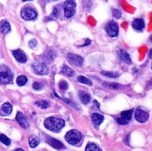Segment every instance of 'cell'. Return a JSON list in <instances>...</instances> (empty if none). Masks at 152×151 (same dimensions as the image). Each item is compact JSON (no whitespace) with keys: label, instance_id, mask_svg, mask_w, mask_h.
<instances>
[{"label":"cell","instance_id":"6da1fadb","mask_svg":"<svg viewBox=\"0 0 152 151\" xmlns=\"http://www.w3.org/2000/svg\"><path fill=\"white\" fill-rule=\"evenodd\" d=\"M65 122L63 119H58V117H50L44 121V126L47 128L48 130L54 132H59L62 129L64 128Z\"/></svg>","mask_w":152,"mask_h":151},{"label":"cell","instance_id":"7a4b0ae2","mask_svg":"<svg viewBox=\"0 0 152 151\" xmlns=\"http://www.w3.org/2000/svg\"><path fill=\"white\" fill-rule=\"evenodd\" d=\"M13 81V74L9 67L5 64L0 65V84H10Z\"/></svg>","mask_w":152,"mask_h":151},{"label":"cell","instance_id":"3957f363","mask_svg":"<svg viewBox=\"0 0 152 151\" xmlns=\"http://www.w3.org/2000/svg\"><path fill=\"white\" fill-rule=\"evenodd\" d=\"M65 140L67 143H69L72 145H80L82 141V134L80 131L77 130H71L67 132L65 134Z\"/></svg>","mask_w":152,"mask_h":151},{"label":"cell","instance_id":"277c9868","mask_svg":"<svg viewBox=\"0 0 152 151\" xmlns=\"http://www.w3.org/2000/svg\"><path fill=\"white\" fill-rule=\"evenodd\" d=\"M21 16L25 21H33L37 18V11L32 7H24L21 10Z\"/></svg>","mask_w":152,"mask_h":151},{"label":"cell","instance_id":"5b68a950","mask_svg":"<svg viewBox=\"0 0 152 151\" xmlns=\"http://www.w3.org/2000/svg\"><path fill=\"white\" fill-rule=\"evenodd\" d=\"M76 2L74 0H66L64 3V13L66 18H71L72 16H74L76 12Z\"/></svg>","mask_w":152,"mask_h":151},{"label":"cell","instance_id":"8992f818","mask_svg":"<svg viewBox=\"0 0 152 151\" xmlns=\"http://www.w3.org/2000/svg\"><path fill=\"white\" fill-rule=\"evenodd\" d=\"M33 71L37 75H47L49 73L48 66L44 63H35L32 64Z\"/></svg>","mask_w":152,"mask_h":151},{"label":"cell","instance_id":"52a82bcc","mask_svg":"<svg viewBox=\"0 0 152 151\" xmlns=\"http://www.w3.org/2000/svg\"><path fill=\"white\" fill-rule=\"evenodd\" d=\"M133 110H127V111H123L121 113L120 117L117 120L118 123L120 125H125L128 124L129 121L132 120V117H133Z\"/></svg>","mask_w":152,"mask_h":151},{"label":"cell","instance_id":"ba28073f","mask_svg":"<svg viewBox=\"0 0 152 151\" xmlns=\"http://www.w3.org/2000/svg\"><path fill=\"white\" fill-rule=\"evenodd\" d=\"M105 31L108 35L111 37H115L119 35V26L115 21H110L109 24L106 25Z\"/></svg>","mask_w":152,"mask_h":151},{"label":"cell","instance_id":"9c48e42d","mask_svg":"<svg viewBox=\"0 0 152 151\" xmlns=\"http://www.w3.org/2000/svg\"><path fill=\"white\" fill-rule=\"evenodd\" d=\"M67 61H68L71 64L75 65V66H81L83 64L84 59L80 55H77L74 53H69L67 55Z\"/></svg>","mask_w":152,"mask_h":151},{"label":"cell","instance_id":"30bf717a","mask_svg":"<svg viewBox=\"0 0 152 151\" xmlns=\"http://www.w3.org/2000/svg\"><path fill=\"white\" fill-rule=\"evenodd\" d=\"M148 113L147 111L143 110L142 108H137L136 111V119L138 122L144 123L148 120Z\"/></svg>","mask_w":152,"mask_h":151},{"label":"cell","instance_id":"8fae6325","mask_svg":"<svg viewBox=\"0 0 152 151\" xmlns=\"http://www.w3.org/2000/svg\"><path fill=\"white\" fill-rule=\"evenodd\" d=\"M45 140H46V142L49 145H52V147L55 149H64L65 148V147L63 145V143H61L58 140H56L54 138H52V137H49L48 135L45 136Z\"/></svg>","mask_w":152,"mask_h":151},{"label":"cell","instance_id":"7c38bea8","mask_svg":"<svg viewBox=\"0 0 152 151\" xmlns=\"http://www.w3.org/2000/svg\"><path fill=\"white\" fill-rule=\"evenodd\" d=\"M12 54H13V56L15 57V59L18 61V62H20V63H25V62L27 61V56L21 49L12 50Z\"/></svg>","mask_w":152,"mask_h":151},{"label":"cell","instance_id":"4fadbf2b","mask_svg":"<svg viewBox=\"0 0 152 151\" xmlns=\"http://www.w3.org/2000/svg\"><path fill=\"white\" fill-rule=\"evenodd\" d=\"M16 120L18 121L19 124L22 127V128H24V129H27L28 128V122L25 119V117L24 115L22 113V112H18L16 115Z\"/></svg>","mask_w":152,"mask_h":151},{"label":"cell","instance_id":"5bb4252c","mask_svg":"<svg viewBox=\"0 0 152 151\" xmlns=\"http://www.w3.org/2000/svg\"><path fill=\"white\" fill-rule=\"evenodd\" d=\"M61 7H62V5L55 6V7L53 8L52 13L48 17L46 21H53V20H56L57 18H59V16L61 14Z\"/></svg>","mask_w":152,"mask_h":151},{"label":"cell","instance_id":"9a60e30c","mask_svg":"<svg viewBox=\"0 0 152 151\" xmlns=\"http://www.w3.org/2000/svg\"><path fill=\"white\" fill-rule=\"evenodd\" d=\"M12 111V105H11L10 103H5L1 109H0V115L1 116H8L11 113Z\"/></svg>","mask_w":152,"mask_h":151},{"label":"cell","instance_id":"2e32d148","mask_svg":"<svg viewBox=\"0 0 152 151\" xmlns=\"http://www.w3.org/2000/svg\"><path fill=\"white\" fill-rule=\"evenodd\" d=\"M119 55H120V58L122 62H124V63L128 64H132V59L130 57V55L127 52H125L124 49H120V52H119Z\"/></svg>","mask_w":152,"mask_h":151},{"label":"cell","instance_id":"e0dca14e","mask_svg":"<svg viewBox=\"0 0 152 151\" xmlns=\"http://www.w3.org/2000/svg\"><path fill=\"white\" fill-rule=\"evenodd\" d=\"M133 27L137 31H142L145 28V21L142 19H136L133 21Z\"/></svg>","mask_w":152,"mask_h":151},{"label":"cell","instance_id":"ac0fdd59","mask_svg":"<svg viewBox=\"0 0 152 151\" xmlns=\"http://www.w3.org/2000/svg\"><path fill=\"white\" fill-rule=\"evenodd\" d=\"M91 119H92V121L93 122V124L95 126H99L101 123L103 122L104 120V117L102 115H100V114H97V113H93L91 117Z\"/></svg>","mask_w":152,"mask_h":151},{"label":"cell","instance_id":"d6986e66","mask_svg":"<svg viewBox=\"0 0 152 151\" xmlns=\"http://www.w3.org/2000/svg\"><path fill=\"white\" fill-rule=\"evenodd\" d=\"M61 73L62 74H64L65 76H67V77H74L75 76V71L73 70L71 67L67 66V65H63Z\"/></svg>","mask_w":152,"mask_h":151},{"label":"cell","instance_id":"ffe728a7","mask_svg":"<svg viewBox=\"0 0 152 151\" xmlns=\"http://www.w3.org/2000/svg\"><path fill=\"white\" fill-rule=\"evenodd\" d=\"M55 56H56V53H55L54 50L52 49H48L47 52H45V54H44V58H45V60H47L49 62H52V61L54 60Z\"/></svg>","mask_w":152,"mask_h":151},{"label":"cell","instance_id":"44dd1931","mask_svg":"<svg viewBox=\"0 0 152 151\" xmlns=\"http://www.w3.org/2000/svg\"><path fill=\"white\" fill-rule=\"evenodd\" d=\"M0 31L3 34H7L10 31V24L7 21H0Z\"/></svg>","mask_w":152,"mask_h":151},{"label":"cell","instance_id":"7402d4cb","mask_svg":"<svg viewBox=\"0 0 152 151\" xmlns=\"http://www.w3.org/2000/svg\"><path fill=\"white\" fill-rule=\"evenodd\" d=\"M39 143H40V139H39L37 136H31L29 138V145H30V147L32 148H35L37 147V145H39Z\"/></svg>","mask_w":152,"mask_h":151},{"label":"cell","instance_id":"603a6c76","mask_svg":"<svg viewBox=\"0 0 152 151\" xmlns=\"http://www.w3.org/2000/svg\"><path fill=\"white\" fill-rule=\"evenodd\" d=\"M28 79H27V77L24 75H22V76H19L18 77H17V84H18L19 86H24L25 85V84L27 83Z\"/></svg>","mask_w":152,"mask_h":151},{"label":"cell","instance_id":"cb8c5ba5","mask_svg":"<svg viewBox=\"0 0 152 151\" xmlns=\"http://www.w3.org/2000/svg\"><path fill=\"white\" fill-rule=\"evenodd\" d=\"M77 80L80 83H83V84H86V85H89V86H92V82L89 79V78L85 77L84 76H80L77 77Z\"/></svg>","mask_w":152,"mask_h":151},{"label":"cell","instance_id":"d4e9b609","mask_svg":"<svg viewBox=\"0 0 152 151\" xmlns=\"http://www.w3.org/2000/svg\"><path fill=\"white\" fill-rule=\"evenodd\" d=\"M36 105H37L38 107H40V108H48L49 106V104L48 101L40 100V101H37Z\"/></svg>","mask_w":152,"mask_h":151},{"label":"cell","instance_id":"484cf974","mask_svg":"<svg viewBox=\"0 0 152 151\" xmlns=\"http://www.w3.org/2000/svg\"><path fill=\"white\" fill-rule=\"evenodd\" d=\"M85 151H101V149L95 144L90 143V144L87 145V147L85 148Z\"/></svg>","mask_w":152,"mask_h":151},{"label":"cell","instance_id":"4316f807","mask_svg":"<svg viewBox=\"0 0 152 151\" xmlns=\"http://www.w3.org/2000/svg\"><path fill=\"white\" fill-rule=\"evenodd\" d=\"M102 75L108 77H113V78H116L120 76V74L118 72H108V71H102Z\"/></svg>","mask_w":152,"mask_h":151},{"label":"cell","instance_id":"83f0119b","mask_svg":"<svg viewBox=\"0 0 152 151\" xmlns=\"http://www.w3.org/2000/svg\"><path fill=\"white\" fill-rule=\"evenodd\" d=\"M80 100L84 104H87L91 101V96L87 93H81L80 94Z\"/></svg>","mask_w":152,"mask_h":151},{"label":"cell","instance_id":"f1b7e54d","mask_svg":"<svg viewBox=\"0 0 152 151\" xmlns=\"http://www.w3.org/2000/svg\"><path fill=\"white\" fill-rule=\"evenodd\" d=\"M0 142L3 143L6 145H10V139L6 136L5 134H0Z\"/></svg>","mask_w":152,"mask_h":151},{"label":"cell","instance_id":"f546056e","mask_svg":"<svg viewBox=\"0 0 152 151\" xmlns=\"http://www.w3.org/2000/svg\"><path fill=\"white\" fill-rule=\"evenodd\" d=\"M59 88L61 89H63V91H65V89L68 88V83H67L66 81L65 80H62L59 82Z\"/></svg>","mask_w":152,"mask_h":151},{"label":"cell","instance_id":"4dcf8cb0","mask_svg":"<svg viewBox=\"0 0 152 151\" xmlns=\"http://www.w3.org/2000/svg\"><path fill=\"white\" fill-rule=\"evenodd\" d=\"M42 87H43V85L39 82H34L33 83V89H36V91H39V89H41Z\"/></svg>","mask_w":152,"mask_h":151},{"label":"cell","instance_id":"1f68e13d","mask_svg":"<svg viewBox=\"0 0 152 151\" xmlns=\"http://www.w3.org/2000/svg\"><path fill=\"white\" fill-rule=\"evenodd\" d=\"M112 14H113V16L115 17V18H120L121 17V13H120V10H118L116 9H112Z\"/></svg>","mask_w":152,"mask_h":151},{"label":"cell","instance_id":"d6a6232c","mask_svg":"<svg viewBox=\"0 0 152 151\" xmlns=\"http://www.w3.org/2000/svg\"><path fill=\"white\" fill-rule=\"evenodd\" d=\"M37 45V41L36 40L35 38L32 39V40H30V41H29V46H30V48H32V49L36 48Z\"/></svg>","mask_w":152,"mask_h":151},{"label":"cell","instance_id":"836d02e7","mask_svg":"<svg viewBox=\"0 0 152 151\" xmlns=\"http://www.w3.org/2000/svg\"><path fill=\"white\" fill-rule=\"evenodd\" d=\"M105 85L109 87V88H113V89H118V88H119V85H117V84H105Z\"/></svg>","mask_w":152,"mask_h":151},{"label":"cell","instance_id":"e575fe53","mask_svg":"<svg viewBox=\"0 0 152 151\" xmlns=\"http://www.w3.org/2000/svg\"><path fill=\"white\" fill-rule=\"evenodd\" d=\"M90 44H91V40H90V39H86V41H85V43L82 45V47H86V46H88V45H90Z\"/></svg>","mask_w":152,"mask_h":151},{"label":"cell","instance_id":"d590c367","mask_svg":"<svg viewBox=\"0 0 152 151\" xmlns=\"http://www.w3.org/2000/svg\"><path fill=\"white\" fill-rule=\"evenodd\" d=\"M149 58H152V49L149 52Z\"/></svg>","mask_w":152,"mask_h":151},{"label":"cell","instance_id":"8d00e7d4","mask_svg":"<svg viewBox=\"0 0 152 151\" xmlns=\"http://www.w3.org/2000/svg\"><path fill=\"white\" fill-rule=\"evenodd\" d=\"M15 151H24V150L22 148H18V149H15Z\"/></svg>","mask_w":152,"mask_h":151},{"label":"cell","instance_id":"74e56055","mask_svg":"<svg viewBox=\"0 0 152 151\" xmlns=\"http://www.w3.org/2000/svg\"><path fill=\"white\" fill-rule=\"evenodd\" d=\"M49 1H50V2H53V1H57V0H49Z\"/></svg>","mask_w":152,"mask_h":151},{"label":"cell","instance_id":"f35d334b","mask_svg":"<svg viewBox=\"0 0 152 151\" xmlns=\"http://www.w3.org/2000/svg\"><path fill=\"white\" fill-rule=\"evenodd\" d=\"M24 2H26V1H31V0H22Z\"/></svg>","mask_w":152,"mask_h":151},{"label":"cell","instance_id":"ab89813d","mask_svg":"<svg viewBox=\"0 0 152 151\" xmlns=\"http://www.w3.org/2000/svg\"><path fill=\"white\" fill-rule=\"evenodd\" d=\"M151 39H152V36H151Z\"/></svg>","mask_w":152,"mask_h":151}]
</instances>
